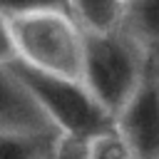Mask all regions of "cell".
I'll return each instance as SVG.
<instances>
[{"mask_svg":"<svg viewBox=\"0 0 159 159\" xmlns=\"http://www.w3.org/2000/svg\"><path fill=\"white\" fill-rule=\"evenodd\" d=\"M40 10H67V0H0V15L5 17H17L27 12H40Z\"/></svg>","mask_w":159,"mask_h":159,"instance_id":"cell-10","label":"cell"},{"mask_svg":"<svg viewBox=\"0 0 159 159\" xmlns=\"http://www.w3.org/2000/svg\"><path fill=\"white\" fill-rule=\"evenodd\" d=\"M47 159H84V147L77 139L62 137V142L57 144V149L47 157Z\"/></svg>","mask_w":159,"mask_h":159,"instance_id":"cell-12","label":"cell"},{"mask_svg":"<svg viewBox=\"0 0 159 159\" xmlns=\"http://www.w3.org/2000/svg\"><path fill=\"white\" fill-rule=\"evenodd\" d=\"M84 147V159H134L129 144L122 139V134L112 127L107 132H99L82 142Z\"/></svg>","mask_w":159,"mask_h":159,"instance_id":"cell-9","label":"cell"},{"mask_svg":"<svg viewBox=\"0 0 159 159\" xmlns=\"http://www.w3.org/2000/svg\"><path fill=\"white\" fill-rule=\"evenodd\" d=\"M15 62L42 75L75 80L82 75V30L67 10H40L10 17Z\"/></svg>","mask_w":159,"mask_h":159,"instance_id":"cell-2","label":"cell"},{"mask_svg":"<svg viewBox=\"0 0 159 159\" xmlns=\"http://www.w3.org/2000/svg\"><path fill=\"white\" fill-rule=\"evenodd\" d=\"M12 62H15V40H12L10 17L0 15V67H7Z\"/></svg>","mask_w":159,"mask_h":159,"instance_id":"cell-11","label":"cell"},{"mask_svg":"<svg viewBox=\"0 0 159 159\" xmlns=\"http://www.w3.org/2000/svg\"><path fill=\"white\" fill-rule=\"evenodd\" d=\"M62 134L57 129L37 132H0V159H47Z\"/></svg>","mask_w":159,"mask_h":159,"instance_id":"cell-8","label":"cell"},{"mask_svg":"<svg viewBox=\"0 0 159 159\" xmlns=\"http://www.w3.org/2000/svg\"><path fill=\"white\" fill-rule=\"evenodd\" d=\"M122 30L139 42L149 67L159 62V0H127Z\"/></svg>","mask_w":159,"mask_h":159,"instance_id":"cell-6","label":"cell"},{"mask_svg":"<svg viewBox=\"0 0 159 159\" xmlns=\"http://www.w3.org/2000/svg\"><path fill=\"white\" fill-rule=\"evenodd\" d=\"M55 129L27 87L7 67H0V132Z\"/></svg>","mask_w":159,"mask_h":159,"instance_id":"cell-5","label":"cell"},{"mask_svg":"<svg viewBox=\"0 0 159 159\" xmlns=\"http://www.w3.org/2000/svg\"><path fill=\"white\" fill-rule=\"evenodd\" d=\"M10 70L27 87V92L35 97L50 124L62 137L87 142L89 137L114 127V119L92 99V94L84 89L82 82L42 75L20 62H12Z\"/></svg>","mask_w":159,"mask_h":159,"instance_id":"cell-3","label":"cell"},{"mask_svg":"<svg viewBox=\"0 0 159 159\" xmlns=\"http://www.w3.org/2000/svg\"><path fill=\"white\" fill-rule=\"evenodd\" d=\"M127 0H67L70 15L87 35H104L122 27Z\"/></svg>","mask_w":159,"mask_h":159,"instance_id":"cell-7","label":"cell"},{"mask_svg":"<svg viewBox=\"0 0 159 159\" xmlns=\"http://www.w3.org/2000/svg\"><path fill=\"white\" fill-rule=\"evenodd\" d=\"M82 75L80 82L92 99L114 119L137 92L149 72V60L139 42L122 27L104 35L82 32Z\"/></svg>","mask_w":159,"mask_h":159,"instance_id":"cell-1","label":"cell"},{"mask_svg":"<svg viewBox=\"0 0 159 159\" xmlns=\"http://www.w3.org/2000/svg\"><path fill=\"white\" fill-rule=\"evenodd\" d=\"M114 129L129 144L134 159H159V72L154 67L114 117Z\"/></svg>","mask_w":159,"mask_h":159,"instance_id":"cell-4","label":"cell"}]
</instances>
